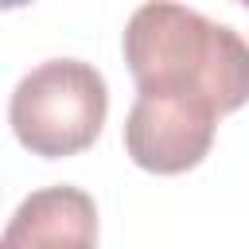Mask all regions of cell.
<instances>
[{
	"instance_id": "3",
	"label": "cell",
	"mask_w": 249,
	"mask_h": 249,
	"mask_svg": "<svg viewBox=\"0 0 249 249\" xmlns=\"http://www.w3.org/2000/svg\"><path fill=\"white\" fill-rule=\"evenodd\" d=\"M218 117L222 113L191 89H136L124 117V152L152 175H183L206 160Z\"/></svg>"
},
{
	"instance_id": "4",
	"label": "cell",
	"mask_w": 249,
	"mask_h": 249,
	"mask_svg": "<svg viewBox=\"0 0 249 249\" xmlns=\"http://www.w3.org/2000/svg\"><path fill=\"white\" fill-rule=\"evenodd\" d=\"M0 249H97V206L74 183L31 191L8 218Z\"/></svg>"
},
{
	"instance_id": "1",
	"label": "cell",
	"mask_w": 249,
	"mask_h": 249,
	"mask_svg": "<svg viewBox=\"0 0 249 249\" xmlns=\"http://www.w3.org/2000/svg\"><path fill=\"white\" fill-rule=\"evenodd\" d=\"M136 89H191L222 117L249 101V43L183 4H140L121 39Z\"/></svg>"
},
{
	"instance_id": "2",
	"label": "cell",
	"mask_w": 249,
	"mask_h": 249,
	"mask_svg": "<svg viewBox=\"0 0 249 249\" xmlns=\"http://www.w3.org/2000/svg\"><path fill=\"white\" fill-rule=\"evenodd\" d=\"M109 86L93 62L47 58L31 66L8 101V124L16 140L43 160L86 152L105 124Z\"/></svg>"
}]
</instances>
